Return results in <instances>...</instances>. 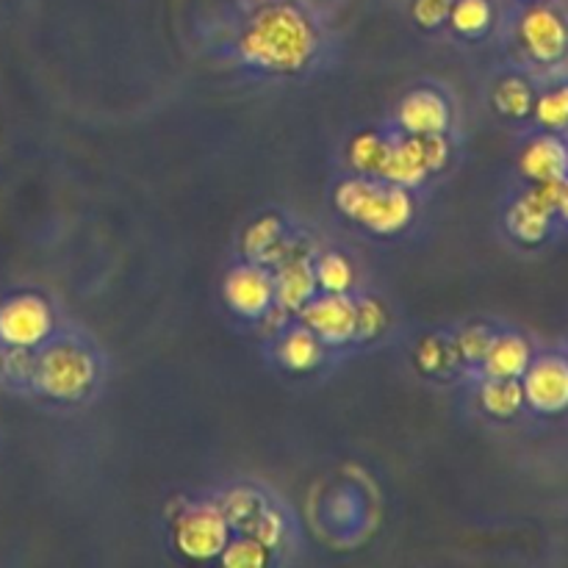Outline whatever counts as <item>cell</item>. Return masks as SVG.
<instances>
[{"instance_id": "cell-17", "label": "cell", "mask_w": 568, "mask_h": 568, "mask_svg": "<svg viewBox=\"0 0 568 568\" xmlns=\"http://www.w3.org/2000/svg\"><path fill=\"white\" fill-rule=\"evenodd\" d=\"M277 355L292 372H311L322 361V338L308 327H294L281 338Z\"/></svg>"}, {"instance_id": "cell-8", "label": "cell", "mask_w": 568, "mask_h": 568, "mask_svg": "<svg viewBox=\"0 0 568 568\" xmlns=\"http://www.w3.org/2000/svg\"><path fill=\"white\" fill-rule=\"evenodd\" d=\"M300 316L325 344H347L355 338V303L344 294L325 292L322 297H311L300 308Z\"/></svg>"}, {"instance_id": "cell-22", "label": "cell", "mask_w": 568, "mask_h": 568, "mask_svg": "<svg viewBox=\"0 0 568 568\" xmlns=\"http://www.w3.org/2000/svg\"><path fill=\"white\" fill-rule=\"evenodd\" d=\"M316 288L331 294H344L355 283V272L342 253H325L314 266Z\"/></svg>"}, {"instance_id": "cell-19", "label": "cell", "mask_w": 568, "mask_h": 568, "mask_svg": "<svg viewBox=\"0 0 568 568\" xmlns=\"http://www.w3.org/2000/svg\"><path fill=\"white\" fill-rule=\"evenodd\" d=\"M480 403L491 416L508 419V416L519 414V408L525 405V392H521V383L514 381V377H491L483 386Z\"/></svg>"}, {"instance_id": "cell-23", "label": "cell", "mask_w": 568, "mask_h": 568, "mask_svg": "<svg viewBox=\"0 0 568 568\" xmlns=\"http://www.w3.org/2000/svg\"><path fill=\"white\" fill-rule=\"evenodd\" d=\"M494 103L503 114L508 116H525L532 109V89L527 87L521 78H505L497 89H494Z\"/></svg>"}, {"instance_id": "cell-1", "label": "cell", "mask_w": 568, "mask_h": 568, "mask_svg": "<svg viewBox=\"0 0 568 568\" xmlns=\"http://www.w3.org/2000/svg\"><path fill=\"white\" fill-rule=\"evenodd\" d=\"M242 59L270 72L303 70L316 53V31L308 17L294 6L281 3L261 9L244 31Z\"/></svg>"}, {"instance_id": "cell-12", "label": "cell", "mask_w": 568, "mask_h": 568, "mask_svg": "<svg viewBox=\"0 0 568 568\" xmlns=\"http://www.w3.org/2000/svg\"><path fill=\"white\" fill-rule=\"evenodd\" d=\"M399 125L410 136H430L449 128V103L433 89H416L399 103Z\"/></svg>"}, {"instance_id": "cell-21", "label": "cell", "mask_w": 568, "mask_h": 568, "mask_svg": "<svg viewBox=\"0 0 568 568\" xmlns=\"http://www.w3.org/2000/svg\"><path fill=\"white\" fill-rule=\"evenodd\" d=\"M449 22L464 37H480L491 26V3L488 0H455L449 9Z\"/></svg>"}, {"instance_id": "cell-25", "label": "cell", "mask_w": 568, "mask_h": 568, "mask_svg": "<svg viewBox=\"0 0 568 568\" xmlns=\"http://www.w3.org/2000/svg\"><path fill=\"white\" fill-rule=\"evenodd\" d=\"M536 116L544 128L549 131H560L568 125V87L555 89V92L544 94L536 103Z\"/></svg>"}, {"instance_id": "cell-16", "label": "cell", "mask_w": 568, "mask_h": 568, "mask_svg": "<svg viewBox=\"0 0 568 568\" xmlns=\"http://www.w3.org/2000/svg\"><path fill=\"white\" fill-rule=\"evenodd\" d=\"M488 377H514L519 381L530 366V344L519 336H494L486 358H483Z\"/></svg>"}, {"instance_id": "cell-28", "label": "cell", "mask_w": 568, "mask_h": 568, "mask_svg": "<svg viewBox=\"0 0 568 568\" xmlns=\"http://www.w3.org/2000/svg\"><path fill=\"white\" fill-rule=\"evenodd\" d=\"M455 0H414V17L419 26L436 28L444 20H449V9Z\"/></svg>"}, {"instance_id": "cell-4", "label": "cell", "mask_w": 568, "mask_h": 568, "mask_svg": "<svg viewBox=\"0 0 568 568\" xmlns=\"http://www.w3.org/2000/svg\"><path fill=\"white\" fill-rule=\"evenodd\" d=\"M227 541H231V525L216 505H194L175 519V547L186 558H220Z\"/></svg>"}, {"instance_id": "cell-2", "label": "cell", "mask_w": 568, "mask_h": 568, "mask_svg": "<svg viewBox=\"0 0 568 568\" xmlns=\"http://www.w3.org/2000/svg\"><path fill=\"white\" fill-rule=\"evenodd\" d=\"M336 209L372 233L392 236L414 220V197L397 183L353 178L336 189Z\"/></svg>"}, {"instance_id": "cell-7", "label": "cell", "mask_w": 568, "mask_h": 568, "mask_svg": "<svg viewBox=\"0 0 568 568\" xmlns=\"http://www.w3.org/2000/svg\"><path fill=\"white\" fill-rule=\"evenodd\" d=\"M568 183L566 181H547L538 183V189H532L530 194L519 200L510 211V231L521 242H541L547 236L549 220H552V211H558L560 197H564Z\"/></svg>"}, {"instance_id": "cell-26", "label": "cell", "mask_w": 568, "mask_h": 568, "mask_svg": "<svg viewBox=\"0 0 568 568\" xmlns=\"http://www.w3.org/2000/svg\"><path fill=\"white\" fill-rule=\"evenodd\" d=\"M386 308L377 300H361L355 303V336L375 338L386 331Z\"/></svg>"}, {"instance_id": "cell-11", "label": "cell", "mask_w": 568, "mask_h": 568, "mask_svg": "<svg viewBox=\"0 0 568 568\" xmlns=\"http://www.w3.org/2000/svg\"><path fill=\"white\" fill-rule=\"evenodd\" d=\"M521 42L530 50V55L544 64H552L568 48V31L555 11L532 9L521 20Z\"/></svg>"}, {"instance_id": "cell-30", "label": "cell", "mask_w": 568, "mask_h": 568, "mask_svg": "<svg viewBox=\"0 0 568 568\" xmlns=\"http://www.w3.org/2000/svg\"><path fill=\"white\" fill-rule=\"evenodd\" d=\"M444 355H447V347H444V342H438V338H427L425 344H422L419 355H416V361H419V366L425 372H438L444 369Z\"/></svg>"}, {"instance_id": "cell-14", "label": "cell", "mask_w": 568, "mask_h": 568, "mask_svg": "<svg viewBox=\"0 0 568 568\" xmlns=\"http://www.w3.org/2000/svg\"><path fill=\"white\" fill-rule=\"evenodd\" d=\"M427 175H430V166H427L422 136H408L403 142H392V150H388L386 166H383L381 175L383 181L410 189L419 186Z\"/></svg>"}, {"instance_id": "cell-27", "label": "cell", "mask_w": 568, "mask_h": 568, "mask_svg": "<svg viewBox=\"0 0 568 568\" xmlns=\"http://www.w3.org/2000/svg\"><path fill=\"white\" fill-rule=\"evenodd\" d=\"M491 342H494V333L488 331V327H483V325L466 327L458 338V353L464 355L469 364H483V358H486Z\"/></svg>"}, {"instance_id": "cell-5", "label": "cell", "mask_w": 568, "mask_h": 568, "mask_svg": "<svg viewBox=\"0 0 568 568\" xmlns=\"http://www.w3.org/2000/svg\"><path fill=\"white\" fill-rule=\"evenodd\" d=\"M53 331V311L37 294H20L0 305V342L6 347H39Z\"/></svg>"}, {"instance_id": "cell-13", "label": "cell", "mask_w": 568, "mask_h": 568, "mask_svg": "<svg viewBox=\"0 0 568 568\" xmlns=\"http://www.w3.org/2000/svg\"><path fill=\"white\" fill-rule=\"evenodd\" d=\"M275 281V305L281 311H300L316 292L314 266L305 258H286L277 272Z\"/></svg>"}, {"instance_id": "cell-20", "label": "cell", "mask_w": 568, "mask_h": 568, "mask_svg": "<svg viewBox=\"0 0 568 568\" xmlns=\"http://www.w3.org/2000/svg\"><path fill=\"white\" fill-rule=\"evenodd\" d=\"M388 150H392V142H388V139H383L381 133L375 131H366L358 133V136L353 139V144H349V161H353V166L361 175L381 178L388 159Z\"/></svg>"}, {"instance_id": "cell-31", "label": "cell", "mask_w": 568, "mask_h": 568, "mask_svg": "<svg viewBox=\"0 0 568 568\" xmlns=\"http://www.w3.org/2000/svg\"><path fill=\"white\" fill-rule=\"evenodd\" d=\"M558 211H560V214H564V220L568 222V186H566L564 197H560V205H558Z\"/></svg>"}, {"instance_id": "cell-6", "label": "cell", "mask_w": 568, "mask_h": 568, "mask_svg": "<svg viewBox=\"0 0 568 568\" xmlns=\"http://www.w3.org/2000/svg\"><path fill=\"white\" fill-rule=\"evenodd\" d=\"M222 514H225L227 525L233 530H239L242 536L261 541L264 547L275 549L277 541L283 536V519L258 491L253 488H239L225 497L222 505Z\"/></svg>"}, {"instance_id": "cell-18", "label": "cell", "mask_w": 568, "mask_h": 568, "mask_svg": "<svg viewBox=\"0 0 568 568\" xmlns=\"http://www.w3.org/2000/svg\"><path fill=\"white\" fill-rule=\"evenodd\" d=\"M283 244V222L277 216H261L247 227L242 239V250L253 261H275Z\"/></svg>"}, {"instance_id": "cell-24", "label": "cell", "mask_w": 568, "mask_h": 568, "mask_svg": "<svg viewBox=\"0 0 568 568\" xmlns=\"http://www.w3.org/2000/svg\"><path fill=\"white\" fill-rule=\"evenodd\" d=\"M220 560L227 568H264L270 564V547L242 536L236 538V541H227V547L222 549Z\"/></svg>"}, {"instance_id": "cell-10", "label": "cell", "mask_w": 568, "mask_h": 568, "mask_svg": "<svg viewBox=\"0 0 568 568\" xmlns=\"http://www.w3.org/2000/svg\"><path fill=\"white\" fill-rule=\"evenodd\" d=\"M525 383V403L541 414H560L568 408V364L560 358H541L527 366Z\"/></svg>"}, {"instance_id": "cell-3", "label": "cell", "mask_w": 568, "mask_h": 568, "mask_svg": "<svg viewBox=\"0 0 568 568\" xmlns=\"http://www.w3.org/2000/svg\"><path fill=\"white\" fill-rule=\"evenodd\" d=\"M33 383L44 397L81 399L98 381V366L89 349L72 342H59L33 361Z\"/></svg>"}, {"instance_id": "cell-29", "label": "cell", "mask_w": 568, "mask_h": 568, "mask_svg": "<svg viewBox=\"0 0 568 568\" xmlns=\"http://www.w3.org/2000/svg\"><path fill=\"white\" fill-rule=\"evenodd\" d=\"M422 148H425V159L430 172L444 170L449 164V144L444 139V133H430V136H422Z\"/></svg>"}, {"instance_id": "cell-9", "label": "cell", "mask_w": 568, "mask_h": 568, "mask_svg": "<svg viewBox=\"0 0 568 568\" xmlns=\"http://www.w3.org/2000/svg\"><path fill=\"white\" fill-rule=\"evenodd\" d=\"M225 300L239 316H266L275 305V281L258 264L236 266L225 281Z\"/></svg>"}, {"instance_id": "cell-15", "label": "cell", "mask_w": 568, "mask_h": 568, "mask_svg": "<svg viewBox=\"0 0 568 568\" xmlns=\"http://www.w3.org/2000/svg\"><path fill=\"white\" fill-rule=\"evenodd\" d=\"M521 172L536 183L566 181L568 172V150L555 136H541L525 150L521 155Z\"/></svg>"}]
</instances>
